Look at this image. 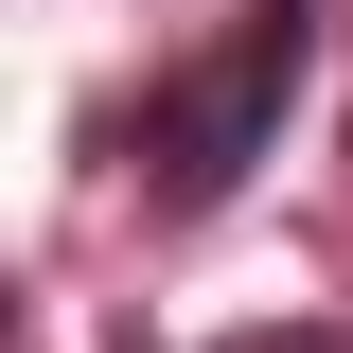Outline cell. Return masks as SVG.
<instances>
[{
	"mask_svg": "<svg viewBox=\"0 0 353 353\" xmlns=\"http://www.w3.org/2000/svg\"><path fill=\"white\" fill-rule=\"evenodd\" d=\"M301 71H318V0H248V18H230V53L176 88L159 141H141V159H159V212H212L230 176L265 159V124L301 106Z\"/></svg>",
	"mask_w": 353,
	"mask_h": 353,
	"instance_id": "cell-1",
	"label": "cell"
}]
</instances>
